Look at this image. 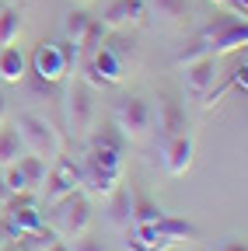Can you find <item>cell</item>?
Returning <instances> with one entry per match:
<instances>
[{"label":"cell","mask_w":248,"mask_h":251,"mask_svg":"<svg viewBox=\"0 0 248 251\" xmlns=\"http://www.w3.org/2000/svg\"><path fill=\"white\" fill-rule=\"evenodd\" d=\"M84 175V188L95 196H112L122 185V133H98L91 140V153L81 164Z\"/></svg>","instance_id":"1"},{"label":"cell","mask_w":248,"mask_h":251,"mask_svg":"<svg viewBox=\"0 0 248 251\" xmlns=\"http://www.w3.org/2000/svg\"><path fill=\"white\" fill-rule=\"evenodd\" d=\"M81 59V46L77 42H39L35 52H32V74L39 80V87H53L56 80H63L67 70Z\"/></svg>","instance_id":"2"},{"label":"cell","mask_w":248,"mask_h":251,"mask_svg":"<svg viewBox=\"0 0 248 251\" xmlns=\"http://www.w3.org/2000/svg\"><path fill=\"white\" fill-rule=\"evenodd\" d=\"M14 129L21 136V143L32 150L35 157H42V161L49 164L56 153H63V140H59V133L53 129V122L46 115H35V112H21L14 119Z\"/></svg>","instance_id":"3"},{"label":"cell","mask_w":248,"mask_h":251,"mask_svg":"<svg viewBox=\"0 0 248 251\" xmlns=\"http://www.w3.org/2000/svg\"><path fill=\"white\" fill-rule=\"evenodd\" d=\"M87 227H91V206H87V196L81 192H70L67 199H59V202H53V230L59 234V237H81V234H87Z\"/></svg>","instance_id":"4"},{"label":"cell","mask_w":248,"mask_h":251,"mask_svg":"<svg viewBox=\"0 0 248 251\" xmlns=\"http://www.w3.org/2000/svg\"><path fill=\"white\" fill-rule=\"evenodd\" d=\"M84 185V175H81V164H74L70 157L63 153H56L49 168H46V178H42V188H46V202H59V199H67L70 192H77V188Z\"/></svg>","instance_id":"5"},{"label":"cell","mask_w":248,"mask_h":251,"mask_svg":"<svg viewBox=\"0 0 248 251\" xmlns=\"http://www.w3.org/2000/svg\"><path fill=\"white\" fill-rule=\"evenodd\" d=\"M67 126L74 136H87L91 126H95V91L84 77H74L70 80V91H67Z\"/></svg>","instance_id":"6"},{"label":"cell","mask_w":248,"mask_h":251,"mask_svg":"<svg viewBox=\"0 0 248 251\" xmlns=\"http://www.w3.org/2000/svg\"><path fill=\"white\" fill-rule=\"evenodd\" d=\"M203 39H206V49H210V56H220V52L245 49V42H248V28H245V18H238V14H227V18H220L217 25H210V28L203 31Z\"/></svg>","instance_id":"7"},{"label":"cell","mask_w":248,"mask_h":251,"mask_svg":"<svg viewBox=\"0 0 248 251\" xmlns=\"http://www.w3.org/2000/svg\"><path fill=\"white\" fill-rule=\"evenodd\" d=\"M115 129L130 140H140L150 129V105L143 98H122L115 108Z\"/></svg>","instance_id":"8"},{"label":"cell","mask_w":248,"mask_h":251,"mask_svg":"<svg viewBox=\"0 0 248 251\" xmlns=\"http://www.w3.org/2000/svg\"><path fill=\"white\" fill-rule=\"evenodd\" d=\"M213 80H217V59L213 56H199L193 63H185V87L193 94L213 91Z\"/></svg>","instance_id":"9"},{"label":"cell","mask_w":248,"mask_h":251,"mask_svg":"<svg viewBox=\"0 0 248 251\" xmlns=\"http://www.w3.org/2000/svg\"><path fill=\"white\" fill-rule=\"evenodd\" d=\"M171 241L158 234L154 224H133V230L126 234V251H168Z\"/></svg>","instance_id":"10"},{"label":"cell","mask_w":248,"mask_h":251,"mask_svg":"<svg viewBox=\"0 0 248 251\" xmlns=\"http://www.w3.org/2000/svg\"><path fill=\"white\" fill-rule=\"evenodd\" d=\"M46 220H42V213L32 206V202H25V199H18V202H11V213H7V230H11V237H18V234H25V230H35V227H42Z\"/></svg>","instance_id":"11"},{"label":"cell","mask_w":248,"mask_h":251,"mask_svg":"<svg viewBox=\"0 0 248 251\" xmlns=\"http://www.w3.org/2000/svg\"><path fill=\"white\" fill-rule=\"evenodd\" d=\"M189 164H193V136L178 133V136H171V140H168V150H165V168H168L171 175H185V171H189Z\"/></svg>","instance_id":"12"},{"label":"cell","mask_w":248,"mask_h":251,"mask_svg":"<svg viewBox=\"0 0 248 251\" xmlns=\"http://www.w3.org/2000/svg\"><path fill=\"white\" fill-rule=\"evenodd\" d=\"M28 74V59L18 46H0V80H7V84H18L25 80Z\"/></svg>","instance_id":"13"},{"label":"cell","mask_w":248,"mask_h":251,"mask_svg":"<svg viewBox=\"0 0 248 251\" xmlns=\"http://www.w3.org/2000/svg\"><path fill=\"white\" fill-rule=\"evenodd\" d=\"M143 11H147V0H112L102 21L109 28H119V25H126V21H140Z\"/></svg>","instance_id":"14"},{"label":"cell","mask_w":248,"mask_h":251,"mask_svg":"<svg viewBox=\"0 0 248 251\" xmlns=\"http://www.w3.org/2000/svg\"><path fill=\"white\" fill-rule=\"evenodd\" d=\"M154 227H158V234H161V237H168L171 244L196 241V227L189 224V220H178V216H168V213H165V216H161Z\"/></svg>","instance_id":"15"},{"label":"cell","mask_w":248,"mask_h":251,"mask_svg":"<svg viewBox=\"0 0 248 251\" xmlns=\"http://www.w3.org/2000/svg\"><path fill=\"white\" fill-rule=\"evenodd\" d=\"M109 220L115 227H130L133 224V196H130V188H115L112 192V202H109Z\"/></svg>","instance_id":"16"},{"label":"cell","mask_w":248,"mask_h":251,"mask_svg":"<svg viewBox=\"0 0 248 251\" xmlns=\"http://www.w3.org/2000/svg\"><path fill=\"white\" fill-rule=\"evenodd\" d=\"M59 241V234L53 230V227H35V230H25V234H18V248L21 251H49L53 244Z\"/></svg>","instance_id":"17"},{"label":"cell","mask_w":248,"mask_h":251,"mask_svg":"<svg viewBox=\"0 0 248 251\" xmlns=\"http://www.w3.org/2000/svg\"><path fill=\"white\" fill-rule=\"evenodd\" d=\"M161 133L171 140L178 133H185V112L178 108V101H168L161 98Z\"/></svg>","instance_id":"18"},{"label":"cell","mask_w":248,"mask_h":251,"mask_svg":"<svg viewBox=\"0 0 248 251\" xmlns=\"http://www.w3.org/2000/svg\"><path fill=\"white\" fill-rule=\"evenodd\" d=\"M25 153V143H21V136H18V129L14 126H4V129H0V164H14L18 157Z\"/></svg>","instance_id":"19"},{"label":"cell","mask_w":248,"mask_h":251,"mask_svg":"<svg viewBox=\"0 0 248 251\" xmlns=\"http://www.w3.org/2000/svg\"><path fill=\"white\" fill-rule=\"evenodd\" d=\"M18 35H21V11L4 7L0 11V46H14Z\"/></svg>","instance_id":"20"},{"label":"cell","mask_w":248,"mask_h":251,"mask_svg":"<svg viewBox=\"0 0 248 251\" xmlns=\"http://www.w3.org/2000/svg\"><path fill=\"white\" fill-rule=\"evenodd\" d=\"M18 168H21V175H25L28 188H35V185H42V178H46V168H49V164L42 161V157H35V153H32V157H25V153H21V157H18Z\"/></svg>","instance_id":"21"},{"label":"cell","mask_w":248,"mask_h":251,"mask_svg":"<svg viewBox=\"0 0 248 251\" xmlns=\"http://www.w3.org/2000/svg\"><path fill=\"white\" fill-rule=\"evenodd\" d=\"M165 216V209L161 206H154L150 199H133V224H158V220Z\"/></svg>","instance_id":"22"},{"label":"cell","mask_w":248,"mask_h":251,"mask_svg":"<svg viewBox=\"0 0 248 251\" xmlns=\"http://www.w3.org/2000/svg\"><path fill=\"white\" fill-rule=\"evenodd\" d=\"M147 4L158 11V18H168V21H178L185 14V0H147Z\"/></svg>","instance_id":"23"},{"label":"cell","mask_w":248,"mask_h":251,"mask_svg":"<svg viewBox=\"0 0 248 251\" xmlns=\"http://www.w3.org/2000/svg\"><path fill=\"white\" fill-rule=\"evenodd\" d=\"M87 21H91V18H87L84 11H70V14H67V25H63V31H67V39H70V42H81V35H84Z\"/></svg>","instance_id":"24"},{"label":"cell","mask_w":248,"mask_h":251,"mask_svg":"<svg viewBox=\"0 0 248 251\" xmlns=\"http://www.w3.org/2000/svg\"><path fill=\"white\" fill-rule=\"evenodd\" d=\"M199 56H210V49H206V39L199 35V39H193L189 46H185L178 56H175V63L178 67H185V63H193V59H199Z\"/></svg>","instance_id":"25"},{"label":"cell","mask_w":248,"mask_h":251,"mask_svg":"<svg viewBox=\"0 0 248 251\" xmlns=\"http://www.w3.org/2000/svg\"><path fill=\"white\" fill-rule=\"evenodd\" d=\"M4 185L11 188V196H25V192H28V181H25V175H21V168H18V161H14V164H7V175H4Z\"/></svg>","instance_id":"26"},{"label":"cell","mask_w":248,"mask_h":251,"mask_svg":"<svg viewBox=\"0 0 248 251\" xmlns=\"http://www.w3.org/2000/svg\"><path fill=\"white\" fill-rule=\"evenodd\" d=\"M105 46H109V49H112L119 59H126V56L133 52V39H130V35H115V39H109Z\"/></svg>","instance_id":"27"},{"label":"cell","mask_w":248,"mask_h":251,"mask_svg":"<svg viewBox=\"0 0 248 251\" xmlns=\"http://www.w3.org/2000/svg\"><path fill=\"white\" fill-rule=\"evenodd\" d=\"M67 251H105V244L102 241H95V237H74L70 244H67Z\"/></svg>","instance_id":"28"},{"label":"cell","mask_w":248,"mask_h":251,"mask_svg":"<svg viewBox=\"0 0 248 251\" xmlns=\"http://www.w3.org/2000/svg\"><path fill=\"white\" fill-rule=\"evenodd\" d=\"M220 251H248V248H245V241H227Z\"/></svg>","instance_id":"29"},{"label":"cell","mask_w":248,"mask_h":251,"mask_svg":"<svg viewBox=\"0 0 248 251\" xmlns=\"http://www.w3.org/2000/svg\"><path fill=\"white\" fill-rule=\"evenodd\" d=\"M0 202H11V188L4 185V175H0Z\"/></svg>","instance_id":"30"},{"label":"cell","mask_w":248,"mask_h":251,"mask_svg":"<svg viewBox=\"0 0 248 251\" xmlns=\"http://www.w3.org/2000/svg\"><path fill=\"white\" fill-rule=\"evenodd\" d=\"M7 241H11V230H7V227H4V224H0V248H4V244H7Z\"/></svg>","instance_id":"31"},{"label":"cell","mask_w":248,"mask_h":251,"mask_svg":"<svg viewBox=\"0 0 248 251\" xmlns=\"http://www.w3.org/2000/svg\"><path fill=\"white\" fill-rule=\"evenodd\" d=\"M4 115H7V98L0 94V122H4Z\"/></svg>","instance_id":"32"},{"label":"cell","mask_w":248,"mask_h":251,"mask_svg":"<svg viewBox=\"0 0 248 251\" xmlns=\"http://www.w3.org/2000/svg\"><path fill=\"white\" fill-rule=\"evenodd\" d=\"M4 7H7V4H4V0H0V11H4Z\"/></svg>","instance_id":"33"},{"label":"cell","mask_w":248,"mask_h":251,"mask_svg":"<svg viewBox=\"0 0 248 251\" xmlns=\"http://www.w3.org/2000/svg\"><path fill=\"white\" fill-rule=\"evenodd\" d=\"M81 4H87V0H81Z\"/></svg>","instance_id":"34"},{"label":"cell","mask_w":248,"mask_h":251,"mask_svg":"<svg viewBox=\"0 0 248 251\" xmlns=\"http://www.w3.org/2000/svg\"><path fill=\"white\" fill-rule=\"evenodd\" d=\"M0 251H4V248H0Z\"/></svg>","instance_id":"35"}]
</instances>
